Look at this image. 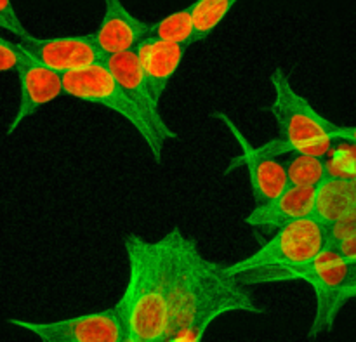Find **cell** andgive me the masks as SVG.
I'll use <instances>...</instances> for the list:
<instances>
[{"instance_id":"6da1fadb","label":"cell","mask_w":356,"mask_h":342,"mask_svg":"<svg viewBox=\"0 0 356 342\" xmlns=\"http://www.w3.org/2000/svg\"><path fill=\"white\" fill-rule=\"evenodd\" d=\"M159 245L162 249L169 302L165 341L183 336L200 341L211 323L228 313H264L249 287L233 277L226 264L202 256L195 240L179 228L163 235Z\"/></svg>"},{"instance_id":"7a4b0ae2","label":"cell","mask_w":356,"mask_h":342,"mask_svg":"<svg viewBox=\"0 0 356 342\" xmlns=\"http://www.w3.org/2000/svg\"><path fill=\"white\" fill-rule=\"evenodd\" d=\"M129 280L118 304L127 323L129 342H165L169 325L167 282L162 249L138 235L125 238Z\"/></svg>"},{"instance_id":"3957f363","label":"cell","mask_w":356,"mask_h":342,"mask_svg":"<svg viewBox=\"0 0 356 342\" xmlns=\"http://www.w3.org/2000/svg\"><path fill=\"white\" fill-rule=\"evenodd\" d=\"M329 245V226L315 215H308L285 225L256 252L226 264V270L247 287L294 282Z\"/></svg>"},{"instance_id":"277c9868","label":"cell","mask_w":356,"mask_h":342,"mask_svg":"<svg viewBox=\"0 0 356 342\" xmlns=\"http://www.w3.org/2000/svg\"><path fill=\"white\" fill-rule=\"evenodd\" d=\"M273 101L270 113L277 122L278 134L263 146H256L263 155L277 158L282 155L323 156L330 149L337 124L330 122L312 106L305 96L292 87L282 68L271 73Z\"/></svg>"},{"instance_id":"5b68a950","label":"cell","mask_w":356,"mask_h":342,"mask_svg":"<svg viewBox=\"0 0 356 342\" xmlns=\"http://www.w3.org/2000/svg\"><path fill=\"white\" fill-rule=\"evenodd\" d=\"M63 94L82 103L97 104L120 115L138 131L143 141L152 152L153 158L160 162L162 149L169 141L165 134L143 113L138 104L115 82L104 63H96L87 68L63 73Z\"/></svg>"},{"instance_id":"8992f818","label":"cell","mask_w":356,"mask_h":342,"mask_svg":"<svg viewBox=\"0 0 356 342\" xmlns=\"http://www.w3.org/2000/svg\"><path fill=\"white\" fill-rule=\"evenodd\" d=\"M13 325L33 334L42 342H125L127 341V323H125L122 306L103 311L87 313L73 318L58 322H26V320H9Z\"/></svg>"},{"instance_id":"52a82bcc","label":"cell","mask_w":356,"mask_h":342,"mask_svg":"<svg viewBox=\"0 0 356 342\" xmlns=\"http://www.w3.org/2000/svg\"><path fill=\"white\" fill-rule=\"evenodd\" d=\"M351 261L344 259L332 245L327 247L312 264L299 275V280L312 285L316 299L315 320L308 337L316 339L334 327L337 313L341 311V292L350 277Z\"/></svg>"},{"instance_id":"ba28073f","label":"cell","mask_w":356,"mask_h":342,"mask_svg":"<svg viewBox=\"0 0 356 342\" xmlns=\"http://www.w3.org/2000/svg\"><path fill=\"white\" fill-rule=\"evenodd\" d=\"M214 117L225 124V127L228 129L229 134L240 146V155L229 163L226 172H232L233 169L240 165L245 167L247 172H249L250 190H252L256 205L277 198L289 186L287 170H285L284 163L257 152L256 146L243 136L238 125L228 115L218 111V113H214Z\"/></svg>"},{"instance_id":"9c48e42d","label":"cell","mask_w":356,"mask_h":342,"mask_svg":"<svg viewBox=\"0 0 356 342\" xmlns=\"http://www.w3.org/2000/svg\"><path fill=\"white\" fill-rule=\"evenodd\" d=\"M17 44L26 54L61 75L87 68L104 59L94 42L92 33L54 38H38L30 33L28 37L21 38Z\"/></svg>"},{"instance_id":"30bf717a","label":"cell","mask_w":356,"mask_h":342,"mask_svg":"<svg viewBox=\"0 0 356 342\" xmlns=\"http://www.w3.org/2000/svg\"><path fill=\"white\" fill-rule=\"evenodd\" d=\"M16 73L19 76V103L7 127V134L16 132L26 118L63 96L61 73L44 66L24 51Z\"/></svg>"},{"instance_id":"8fae6325","label":"cell","mask_w":356,"mask_h":342,"mask_svg":"<svg viewBox=\"0 0 356 342\" xmlns=\"http://www.w3.org/2000/svg\"><path fill=\"white\" fill-rule=\"evenodd\" d=\"M149 24L129 13L122 0H104L103 17L92 31V37L103 58H106L136 51L139 42L148 35Z\"/></svg>"},{"instance_id":"7c38bea8","label":"cell","mask_w":356,"mask_h":342,"mask_svg":"<svg viewBox=\"0 0 356 342\" xmlns=\"http://www.w3.org/2000/svg\"><path fill=\"white\" fill-rule=\"evenodd\" d=\"M104 66L108 68V72L111 73V76L115 79V82L122 87L125 94L138 104L139 110L163 132L169 139L176 138V132L165 124V120L162 118L159 111L160 101L156 99V96L153 94L152 87H149L148 79H146L145 72H143L141 65H139V59L136 51H127L120 52V54L106 56L103 59Z\"/></svg>"},{"instance_id":"4fadbf2b","label":"cell","mask_w":356,"mask_h":342,"mask_svg":"<svg viewBox=\"0 0 356 342\" xmlns=\"http://www.w3.org/2000/svg\"><path fill=\"white\" fill-rule=\"evenodd\" d=\"M315 188L287 186L277 198L257 204L245 222L259 233H275L285 225L313 215Z\"/></svg>"},{"instance_id":"5bb4252c","label":"cell","mask_w":356,"mask_h":342,"mask_svg":"<svg viewBox=\"0 0 356 342\" xmlns=\"http://www.w3.org/2000/svg\"><path fill=\"white\" fill-rule=\"evenodd\" d=\"M186 49V45L172 44L155 37H145L136 47L139 65L159 101L162 99L167 86L179 70Z\"/></svg>"},{"instance_id":"9a60e30c","label":"cell","mask_w":356,"mask_h":342,"mask_svg":"<svg viewBox=\"0 0 356 342\" xmlns=\"http://www.w3.org/2000/svg\"><path fill=\"white\" fill-rule=\"evenodd\" d=\"M356 204L355 177H329L327 176L315 188V209L313 215L327 226L334 225Z\"/></svg>"},{"instance_id":"2e32d148","label":"cell","mask_w":356,"mask_h":342,"mask_svg":"<svg viewBox=\"0 0 356 342\" xmlns=\"http://www.w3.org/2000/svg\"><path fill=\"white\" fill-rule=\"evenodd\" d=\"M146 37H155L160 38V40L172 42V44L186 45V47H190L191 44H197L195 42V24L193 16H191V6L167 14V16L160 17L159 21H153L149 24Z\"/></svg>"},{"instance_id":"e0dca14e","label":"cell","mask_w":356,"mask_h":342,"mask_svg":"<svg viewBox=\"0 0 356 342\" xmlns=\"http://www.w3.org/2000/svg\"><path fill=\"white\" fill-rule=\"evenodd\" d=\"M238 2L240 0H195L191 3L195 42L205 40L209 35L214 33Z\"/></svg>"},{"instance_id":"ac0fdd59","label":"cell","mask_w":356,"mask_h":342,"mask_svg":"<svg viewBox=\"0 0 356 342\" xmlns=\"http://www.w3.org/2000/svg\"><path fill=\"white\" fill-rule=\"evenodd\" d=\"M289 186L316 188L327 177V165L323 156L296 155L285 165Z\"/></svg>"},{"instance_id":"d6986e66","label":"cell","mask_w":356,"mask_h":342,"mask_svg":"<svg viewBox=\"0 0 356 342\" xmlns=\"http://www.w3.org/2000/svg\"><path fill=\"white\" fill-rule=\"evenodd\" d=\"M0 30H6L9 33L16 35L19 40L30 35V31L24 28L13 0H0Z\"/></svg>"},{"instance_id":"ffe728a7","label":"cell","mask_w":356,"mask_h":342,"mask_svg":"<svg viewBox=\"0 0 356 342\" xmlns=\"http://www.w3.org/2000/svg\"><path fill=\"white\" fill-rule=\"evenodd\" d=\"M351 235H356V204L343 215V218H339L334 225L329 226L330 245H334L336 242L348 238V236Z\"/></svg>"},{"instance_id":"44dd1931","label":"cell","mask_w":356,"mask_h":342,"mask_svg":"<svg viewBox=\"0 0 356 342\" xmlns=\"http://www.w3.org/2000/svg\"><path fill=\"white\" fill-rule=\"evenodd\" d=\"M21 56H23V51H21L19 44H14V42L0 37V73L17 72Z\"/></svg>"},{"instance_id":"7402d4cb","label":"cell","mask_w":356,"mask_h":342,"mask_svg":"<svg viewBox=\"0 0 356 342\" xmlns=\"http://www.w3.org/2000/svg\"><path fill=\"white\" fill-rule=\"evenodd\" d=\"M332 247L344 257V259L356 261V235L339 240V242L334 243Z\"/></svg>"},{"instance_id":"603a6c76","label":"cell","mask_w":356,"mask_h":342,"mask_svg":"<svg viewBox=\"0 0 356 342\" xmlns=\"http://www.w3.org/2000/svg\"><path fill=\"white\" fill-rule=\"evenodd\" d=\"M356 294V261H351L350 277H348L346 285H344L343 292H341V304H346L348 301L355 299Z\"/></svg>"},{"instance_id":"cb8c5ba5","label":"cell","mask_w":356,"mask_h":342,"mask_svg":"<svg viewBox=\"0 0 356 342\" xmlns=\"http://www.w3.org/2000/svg\"><path fill=\"white\" fill-rule=\"evenodd\" d=\"M336 141H346L356 146V125L355 127H343V125H337V131L334 134Z\"/></svg>"},{"instance_id":"d4e9b609","label":"cell","mask_w":356,"mask_h":342,"mask_svg":"<svg viewBox=\"0 0 356 342\" xmlns=\"http://www.w3.org/2000/svg\"><path fill=\"white\" fill-rule=\"evenodd\" d=\"M355 299H356V294H355Z\"/></svg>"},{"instance_id":"484cf974","label":"cell","mask_w":356,"mask_h":342,"mask_svg":"<svg viewBox=\"0 0 356 342\" xmlns=\"http://www.w3.org/2000/svg\"><path fill=\"white\" fill-rule=\"evenodd\" d=\"M125 342H129V339H127V341H125Z\"/></svg>"},{"instance_id":"4316f807","label":"cell","mask_w":356,"mask_h":342,"mask_svg":"<svg viewBox=\"0 0 356 342\" xmlns=\"http://www.w3.org/2000/svg\"><path fill=\"white\" fill-rule=\"evenodd\" d=\"M355 179H356V177H355Z\"/></svg>"}]
</instances>
